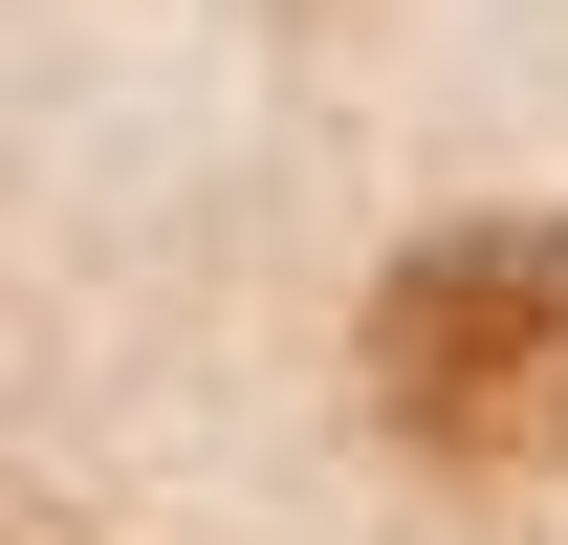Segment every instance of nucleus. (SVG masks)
Segmentation results:
<instances>
[{
    "label": "nucleus",
    "mask_w": 568,
    "mask_h": 545,
    "mask_svg": "<svg viewBox=\"0 0 568 545\" xmlns=\"http://www.w3.org/2000/svg\"><path fill=\"white\" fill-rule=\"evenodd\" d=\"M372 414L459 480L568 459V218H459L372 284Z\"/></svg>",
    "instance_id": "f257e3e1"
}]
</instances>
